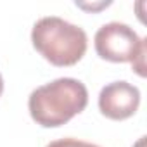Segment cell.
Segmentation results:
<instances>
[{
    "label": "cell",
    "instance_id": "7",
    "mask_svg": "<svg viewBox=\"0 0 147 147\" xmlns=\"http://www.w3.org/2000/svg\"><path fill=\"white\" fill-rule=\"evenodd\" d=\"M2 92H4V78L0 75V95H2Z\"/></svg>",
    "mask_w": 147,
    "mask_h": 147
},
{
    "label": "cell",
    "instance_id": "5",
    "mask_svg": "<svg viewBox=\"0 0 147 147\" xmlns=\"http://www.w3.org/2000/svg\"><path fill=\"white\" fill-rule=\"evenodd\" d=\"M45 147H99V145L85 142V140H78V138H59V140L47 144Z\"/></svg>",
    "mask_w": 147,
    "mask_h": 147
},
{
    "label": "cell",
    "instance_id": "4",
    "mask_svg": "<svg viewBox=\"0 0 147 147\" xmlns=\"http://www.w3.org/2000/svg\"><path fill=\"white\" fill-rule=\"evenodd\" d=\"M140 106V90L128 82H113L99 94L100 113L114 121L128 119Z\"/></svg>",
    "mask_w": 147,
    "mask_h": 147
},
{
    "label": "cell",
    "instance_id": "3",
    "mask_svg": "<svg viewBox=\"0 0 147 147\" xmlns=\"http://www.w3.org/2000/svg\"><path fill=\"white\" fill-rule=\"evenodd\" d=\"M94 43L99 57L111 62H131L140 76L145 75V40L128 24L118 21L102 24L95 33Z\"/></svg>",
    "mask_w": 147,
    "mask_h": 147
},
{
    "label": "cell",
    "instance_id": "6",
    "mask_svg": "<svg viewBox=\"0 0 147 147\" xmlns=\"http://www.w3.org/2000/svg\"><path fill=\"white\" fill-rule=\"evenodd\" d=\"M133 147H145V137H140V138H138V142H137Z\"/></svg>",
    "mask_w": 147,
    "mask_h": 147
},
{
    "label": "cell",
    "instance_id": "1",
    "mask_svg": "<svg viewBox=\"0 0 147 147\" xmlns=\"http://www.w3.org/2000/svg\"><path fill=\"white\" fill-rule=\"evenodd\" d=\"M88 104L87 87L75 78H57L35 88L28 99L31 118L43 128H57L80 114Z\"/></svg>",
    "mask_w": 147,
    "mask_h": 147
},
{
    "label": "cell",
    "instance_id": "2",
    "mask_svg": "<svg viewBox=\"0 0 147 147\" xmlns=\"http://www.w3.org/2000/svg\"><path fill=\"white\" fill-rule=\"evenodd\" d=\"M33 47L54 66H73L87 52L88 38L83 28L57 16L38 19L31 30Z\"/></svg>",
    "mask_w": 147,
    "mask_h": 147
}]
</instances>
